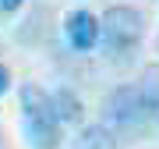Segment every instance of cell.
Here are the masks:
<instances>
[{
	"instance_id": "1",
	"label": "cell",
	"mask_w": 159,
	"mask_h": 149,
	"mask_svg": "<svg viewBox=\"0 0 159 149\" xmlns=\"http://www.w3.org/2000/svg\"><path fill=\"white\" fill-rule=\"evenodd\" d=\"M145 43V14L134 4H113L99 14V46L106 60L127 64Z\"/></svg>"
},
{
	"instance_id": "2",
	"label": "cell",
	"mask_w": 159,
	"mask_h": 149,
	"mask_svg": "<svg viewBox=\"0 0 159 149\" xmlns=\"http://www.w3.org/2000/svg\"><path fill=\"white\" fill-rule=\"evenodd\" d=\"M18 103H21V128L29 135L32 149H60L64 142V124L53 110L50 92L35 82H25L18 92Z\"/></svg>"
},
{
	"instance_id": "3",
	"label": "cell",
	"mask_w": 159,
	"mask_h": 149,
	"mask_svg": "<svg viewBox=\"0 0 159 149\" xmlns=\"http://www.w3.org/2000/svg\"><path fill=\"white\" fill-rule=\"evenodd\" d=\"M102 117H106V124H113L117 132H142V128L152 124L138 82H131V85H117L113 92H110L106 103H102Z\"/></svg>"
},
{
	"instance_id": "4",
	"label": "cell",
	"mask_w": 159,
	"mask_h": 149,
	"mask_svg": "<svg viewBox=\"0 0 159 149\" xmlns=\"http://www.w3.org/2000/svg\"><path fill=\"white\" fill-rule=\"evenodd\" d=\"M64 39L74 53H89L99 46V18L85 11V7H78V11L67 14V22H64Z\"/></svg>"
},
{
	"instance_id": "5",
	"label": "cell",
	"mask_w": 159,
	"mask_h": 149,
	"mask_svg": "<svg viewBox=\"0 0 159 149\" xmlns=\"http://www.w3.org/2000/svg\"><path fill=\"white\" fill-rule=\"evenodd\" d=\"M50 99H53V110H57V117H60L64 128H74V124H81V121H85V103H81V96H78L71 85L53 89Z\"/></svg>"
},
{
	"instance_id": "6",
	"label": "cell",
	"mask_w": 159,
	"mask_h": 149,
	"mask_svg": "<svg viewBox=\"0 0 159 149\" xmlns=\"http://www.w3.org/2000/svg\"><path fill=\"white\" fill-rule=\"evenodd\" d=\"M71 149H120L113 124H85L78 138H71Z\"/></svg>"
},
{
	"instance_id": "7",
	"label": "cell",
	"mask_w": 159,
	"mask_h": 149,
	"mask_svg": "<svg viewBox=\"0 0 159 149\" xmlns=\"http://www.w3.org/2000/svg\"><path fill=\"white\" fill-rule=\"evenodd\" d=\"M138 89H142V99H145V110H148V121L159 128V64H148V68L138 74Z\"/></svg>"
},
{
	"instance_id": "8",
	"label": "cell",
	"mask_w": 159,
	"mask_h": 149,
	"mask_svg": "<svg viewBox=\"0 0 159 149\" xmlns=\"http://www.w3.org/2000/svg\"><path fill=\"white\" fill-rule=\"evenodd\" d=\"M25 7V0H0V14H18Z\"/></svg>"
},
{
	"instance_id": "9",
	"label": "cell",
	"mask_w": 159,
	"mask_h": 149,
	"mask_svg": "<svg viewBox=\"0 0 159 149\" xmlns=\"http://www.w3.org/2000/svg\"><path fill=\"white\" fill-rule=\"evenodd\" d=\"M7 89H11V71H7L4 64H0V96H4Z\"/></svg>"
},
{
	"instance_id": "10",
	"label": "cell",
	"mask_w": 159,
	"mask_h": 149,
	"mask_svg": "<svg viewBox=\"0 0 159 149\" xmlns=\"http://www.w3.org/2000/svg\"><path fill=\"white\" fill-rule=\"evenodd\" d=\"M0 149H4V138H0Z\"/></svg>"
}]
</instances>
